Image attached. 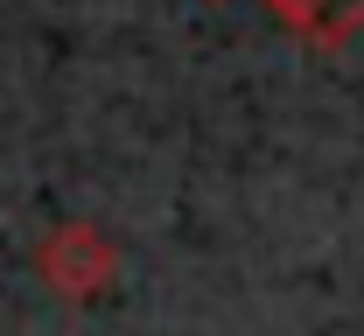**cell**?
<instances>
[{
    "instance_id": "1",
    "label": "cell",
    "mask_w": 364,
    "mask_h": 336,
    "mask_svg": "<svg viewBox=\"0 0 364 336\" xmlns=\"http://www.w3.org/2000/svg\"><path fill=\"white\" fill-rule=\"evenodd\" d=\"M36 273H43V288L56 301H105L119 288V245L85 217H63L36 245Z\"/></svg>"
},
{
    "instance_id": "2",
    "label": "cell",
    "mask_w": 364,
    "mask_h": 336,
    "mask_svg": "<svg viewBox=\"0 0 364 336\" xmlns=\"http://www.w3.org/2000/svg\"><path fill=\"white\" fill-rule=\"evenodd\" d=\"M267 7L273 21H287L301 43H322V49L350 43L364 28V0H267Z\"/></svg>"
}]
</instances>
